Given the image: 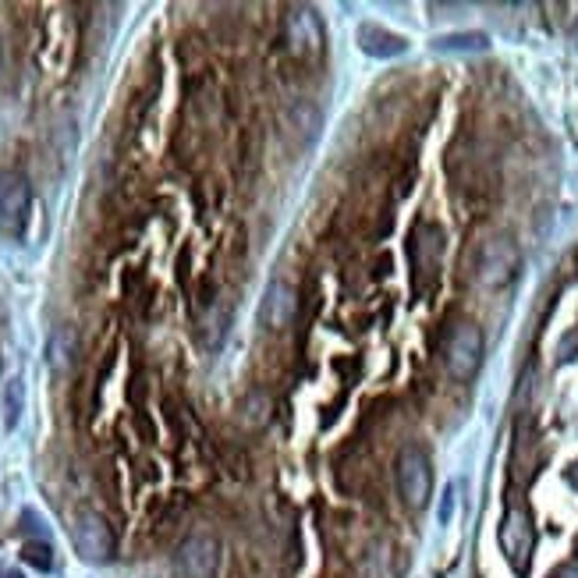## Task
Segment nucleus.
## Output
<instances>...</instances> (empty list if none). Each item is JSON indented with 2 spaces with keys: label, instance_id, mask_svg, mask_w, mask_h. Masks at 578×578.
I'll list each match as a JSON object with an SVG mask.
<instances>
[{
  "label": "nucleus",
  "instance_id": "nucleus-1",
  "mask_svg": "<svg viewBox=\"0 0 578 578\" xmlns=\"http://www.w3.org/2000/svg\"><path fill=\"white\" fill-rule=\"evenodd\" d=\"M444 362H447V373L454 380H472L483 366V330L476 323H458V327L447 334L444 344Z\"/></svg>",
  "mask_w": 578,
  "mask_h": 578
},
{
  "label": "nucleus",
  "instance_id": "nucleus-2",
  "mask_svg": "<svg viewBox=\"0 0 578 578\" xmlns=\"http://www.w3.org/2000/svg\"><path fill=\"white\" fill-rule=\"evenodd\" d=\"M398 490H401V500H405L408 508H422L433 493V465L426 458V451L415 444H408L405 451L398 454Z\"/></svg>",
  "mask_w": 578,
  "mask_h": 578
},
{
  "label": "nucleus",
  "instance_id": "nucleus-3",
  "mask_svg": "<svg viewBox=\"0 0 578 578\" xmlns=\"http://www.w3.org/2000/svg\"><path fill=\"white\" fill-rule=\"evenodd\" d=\"M71 543H75L82 561L89 564H107L110 557H114V547H118L110 525L103 522V515H96V511H82V515L75 518V525H71Z\"/></svg>",
  "mask_w": 578,
  "mask_h": 578
},
{
  "label": "nucleus",
  "instance_id": "nucleus-4",
  "mask_svg": "<svg viewBox=\"0 0 578 578\" xmlns=\"http://www.w3.org/2000/svg\"><path fill=\"white\" fill-rule=\"evenodd\" d=\"M518 263H522V256H518V245L511 238H490L479 252V281L486 288H504L518 274Z\"/></svg>",
  "mask_w": 578,
  "mask_h": 578
},
{
  "label": "nucleus",
  "instance_id": "nucleus-5",
  "mask_svg": "<svg viewBox=\"0 0 578 578\" xmlns=\"http://www.w3.org/2000/svg\"><path fill=\"white\" fill-rule=\"evenodd\" d=\"M29 206H32V188L25 181V174L8 171L0 174V227L8 235H22L25 220H29Z\"/></svg>",
  "mask_w": 578,
  "mask_h": 578
},
{
  "label": "nucleus",
  "instance_id": "nucleus-6",
  "mask_svg": "<svg viewBox=\"0 0 578 578\" xmlns=\"http://www.w3.org/2000/svg\"><path fill=\"white\" fill-rule=\"evenodd\" d=\"M532 543H536V536H532L529 511L518 508V504H511L508 515H504V525H500V547H504V554H508V561H511V568H515V571L529 568Z\"/></svg>",
  "mask_w": 578,
  "mask_h": 578
},
{
  "label": "nucleus",
  "instance_id": "nucleus-7",
  "mask_svg": "<svg viewBox=\"0 0 578 578\" xmlns=\"http://www.w3.org/2000/svg\"><path fill=\"white\" fill-rule=\"evenodd\" d=\"M220 568V543L206 532L188 536L178 550V571L185 578H213Z\"/></svg>",
  "mask_w": 578,
  "mask_h": 578
},
{
  "label": "nucleus",
  "instance_id": "nucleus-8",
  "mask_svg": "<svg viewBox=\"0 0 578 578\" xmlns=\"http://www.w3.org/2000/svg\"><path fill=\"white\" fill-rule=\"evenodd\" d=\"M284 32H288V43L291 50H295L298 57H320L323 54V22L320 15H316L313 8H295L288 15V25H284Z\"/></svg>",
  "mask_w": 578,
  "mask_h": 578
},
{
  "label": "nucleus",
  "instance_id": "nucleus-9",
  "mask_svg": "<svg viewBox=\"0 0 578 578\" xmlns=\"http://www.w3.org/2000/svg\"><path fill=\"white\" fill-rule=\"evenodd\" d=\"M298 313V291L288 281H270L259 302V323L270 330H284Z\"/></svg>",
  "mask_w": 578,
  "mask_h": 578
},
{
  "label": "nucleus",
  "instance_id": "nucleus-10",
  "mask_svg": "<svg viewBox=\"0 0 578 578\" xmlns=\"http://www.w3.org/2000/svg\"><path fill=\"white\" fill-rule=\"evenodd\" d=\"M359 47L366 50L369 57H398L408 50V43L401 40V36H394V32L380 29V25L362 22L359 25Z\"/></svg>",
  "mask_w": 578,
  "mask_h": 578
},
{
  "label": "nucleus",
  "instance_id": "nucleus-11",
  "mask_svg": "<svg viewBox=\"0 0 578 578\" xmlns=\"http://www.w3.org/2000/svg\"><path fill=\"white\" fill-rule=\"evenodd\" d=\"M444 249V235H440V227L433 224H419L412 231V263L419 270H433L437 266V256Z\"/></svg>",
  "mask_w": 578,
  "mask_h": 578
},
{
  "label": "nucleus",
  "instance_id": "nucleus-12",
  "mask_svg": "<svg viewBox=\"0 0 578 578\" xmlns=\"http://www.w3.org/2000/svg\"><path fill=\"white\" fill-rule=\"evenodd\" d=\"M71 355H75V334H71L68 327L54 330V337H50V366L68 369Z\"/></svg>",
  "mask_w": 578,
  "mask_h": 578
},
{
  "label": "nucleus",
  "instance_id": "nucleus-13",
  "mask_svg": "<svg viewBox=\"0 0 578 578\" xmlns=\"http://www.w3.org/2000/svg\"><path fill=\"white\" fill-rule=\"evenodd\" d=\"M490 40H486L483 32H461V36H440L437 40V50H486Z\"/></svg>",
  "mask_w": 578,
  "mask_h": 578
},
{
  "label": "nucleus",
  "instance_id": "nucleus-14",
  "mask_svg": "<svg viewBox=\"0 0 578 578\" xmlns=\"http://www.w3.org/2000/svg\"><path fill=\"white\" fill-rule=\"evenodd\" d=\"M242 415L252 422V426H263L266 415H270V398L263 391H252L249 398L242 401Z\"/></svg>",
  "mask_w": 578,
  "mask_h": 578
},
{
  "label": "nucleus",
  "instance_id": "nucleus-15",
  "mask_svg": "<svg viewBox=\"0 0 578 578\" xmlns=\"http://www.w3.org/2000/svg\"><path fill=\"white\" fill-rule=\"evenodd\" d=\"M22 557H25V564H32V568H40V571L54 568V550H50L47 543H25Z\"/></svg>",
  "mask_w": 578,
  "mask_h": 578
},
{
  "label": "nucleus",
  "instance_id": "nucleus-16",
  "mask_svg": "<svg viewBox=\"0 0 578 578\" xmlns=\"http://www.w3.org/2000/svg\"><path fill=\"white\" fill-rule=\"evenodd\" d=\"M18 415H22V380H11L8 391H4V422L15 426Z\"/></svg>",
  "mask_w": 578,
  "mask_h": 578
},
{
  "label": "nucleus",
  "instance_id": "nucleus-17",
  "mask_svg": "<svg viewBox=\"0 0 578 578\" xmlns=\"http://www.w3.org/2000/svg\"><path fill=\"white\" fill-rule=\"evenodd\" d=\"M568 483H571V486H575V490H578V461H575V465H571V472H568Z\"/></svg>",
  "mask_w": 578,
  "mask_h": 578
},
{
  "label": "nucleus",
  "instance_id": "nucleus-18",
  "mask_svg": "<svg viewBox=\"0 0 578 578\" xmlns=\"http://www.w3.org/2000/svg\"><path fill=\"white\" fill-rule=\"evenodd\" d=\"M0 578H22V575H18V571H4Z\"/></svg>",
  "mask_w": 578,
  "mask_h": 578
},
{
  "label": "nucleus",
  "instance_id": "nucleus-19",
  "mask_svg": "<svg viewBox=\"0 0 578 578\" xmlns=\"http://www.w3.org/2000/svg\"><path fill=\"white\" fill-rule=\"evenodd\" d=\"M571 40H575V47H578V22H575V32H571Z\"/></svg>",
  "mask_w": 578,
  "mask_h": 578
}]
</instances>
